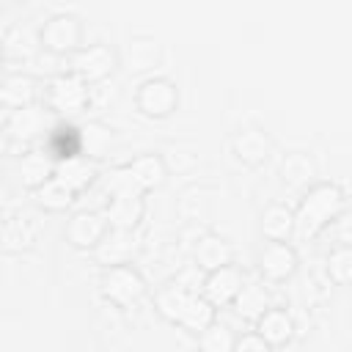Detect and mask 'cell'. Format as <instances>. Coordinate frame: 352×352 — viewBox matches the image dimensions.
Segmentation results:
<instances>
[{
	"mask_svg": "<svg viewBox=\"0 0 352 352\" xmlns=\"http://www.w3.org/2000/svg\"><path fill=\"white\" fill-rule=\"evenodd\" d=\"M157 305L165 316H170L173 322L190 327V330H204L212 322V308L206 300L190 294L182 286H170L165 292L157 294Z\"/></svg>",
	"mask_w": 352,
	"mask_h": 352,
	"instance_id": "1",
	"label": "cell"
},
{
	"mask_svg": "<svg viewBox=\"0 0 352 352\" xmlns=\"http://www.w3.org/2000/svg\"><path fill=\"white\" fill-rule=\"evenodd\" d=\"M338 206H341V192H338L336 187H330V184L314 187V190L305 195V201H302V206H300V212H297V217H294V231H297V236H311V234H316V231L338 212Z\"/></svg>",
	"mask_w": 352,
	"mask_h": 352,
	"instance_id": "2",
	"label": "cell"
},
{
	"mask_svg": "<svg viewBox=\"0 0 352 352\" xmlns=\"http://www.w3.org/2000/svg\"><path fill=\"white\" fill-rule=\"evenodd\" d=\"M143 292V280L129 270V267H121V264H113L104 275V294L116 302V305H126L132 300H138Z\"/></svg>",
	"mask_w": 352,
	"mask_h": 352,
	"instance_id": "3",
	"label": "cell"
},
{
	"mask_svg": "<svg viewBox=\"0 0 352 352\" xmlns=\"http://www.w3.org/2000/svg\"><path fill=\"white\" fill-rule=\"evenodd\" d=\"M77 41H80V22L74 16H66V14L52 16L41 30V47L50 52L72 50Z\"/></svg>",
	"mask_w": 352,
	"mask_h": 352,
	"instance_id": "4",
	"label": "cell"
},
{
	"mask_svg": "<svg viewBox=\"0 0 352 352\" xmlns=\"http://www.w3.org/2000/svg\"><path fill=\"white\" fill-rule=\"evenodd\" d=\"M50 102L55 110H80L88 102L85 80L77 74H63L50 88Z\"/></svg>",
	"mask_w": 352,
	"mask_h": 352,
	"instance_id": "5",
	"label": "cell"
},
{
	"mask_svg": "<svg viewBox=\"0 0 352 352\" xmlns=\"http://www.w3.org/2000/svg\"><path fill=\"white\" fill-rule=\"evenodd\" d=\"M72 66H74L77 77L96 82V80H104V74L110 72V66H113V52H110L107 47H88V50H80V52L74 55Z\"/></svg>",
	"mask_w": 352,
	"mask_h": 352,
	"instance_id": "6",
	"label": "cell"
},
{
	"mask_svg": "<svg viewBox=\"0 0 352 352\" xmlns=\"http://www.w3.org/2000/svg\"><path fill=\"white\" fill-rule=\"evenodd\" d=\"M176 102V94H173V85L165 82V80H148L140 85V94H138V104L140 110L151 113V116H165Z\"/></svg>",
	"mask_w": 352,
	"mask_h": 352,
	"instance_id": "7",
	"label": "cell"
},
{
	"mask_svg": "<svg viewBox=\"0 0 352 352\" xmlns=\"http://www.w3.org/2000/svg\"><path fill=\"white\" fill-rule=\"evenodd\" d=\"M294 270V250L289 245H283L280 239H275L272 245L264 248L261 253V272L272 280H280L286 275H292Z\"/></svg>",
	"mask_w": 352,
	"mask_h": 352,
	"instance_id": "8",
	"label": "cell"
},
{
	"mask_svg": "<svg viewBox=\"0 0 352 352\" xmlns=\"http://www.w3.org/2000/svg\"><path fill=\"white\" fill-rule=\"evenodd\" d=\"M239 286H242L239 272L234 267L223 264V267H214L212 275L206 278V297L212 302H228V300H234V294L239 292Z\"/></svg>",
	"mask_w": 352,
	"mask_h": 352,
	"instance_id": "9",
	"label": "cell"
},
{
	"mask_svg": "<svg viewBox=\"0 0 352 352\" xmlns=\"http://www.w3.org/2000/svg\"><path fill=\"white\" fill-rule=\"evenodd\" d=\"M143 204L138 198V192H116L113 204L107 206V217L116 228H132L135 220L140 217Z\"/></svg>",
	"mask_w": 352,
	"mask_h": 352,
	"instance_id": "10",
	"label": "cell"
},
{
	"mask_svg": "<svg viewBox=\"0 0 352 352\" xmlns=\"http://www.w3.org/2000/svg\"><path fill=\"white\" fill-rule=\"evenodd\" d=\"M91 176H94V165L85 157H74V154H69L66 160H60L58 168H55V179H60L69 190L85 187L91 182Z\"/></svg>",
	"mask_w": 352,
	"mask_h": 352,
	"instance_id": "11",
	"label": "cell"
},
{
	"mask_svg": "<svg viewBox=\"0 0 352 352\" xmlns=\"http://www.w3.org/2000/svg\"><path fill=\"white\" fill-rule=\"evenodd\" d=\"M102 234H104V220L94 212H80L69 223V239L74 245H94L102 239Z\"/></svg>",
	"mask_w": 352,
	"mask_h": 352,
	"instance_id": "12",
	"label": "cell"
},
{
	"mask_svg": "<svg viewBox=\"0 0 352 352\" xmlns=\"http://www.w3.org/2000/svg\"><path fill=\"white\" fill-rule=\"evenodd\" d=\"M228 258H231V248L226 245V239L212 236V234H206V236L198 239V245H195V261L204 270L223 267V264H228Z\"/></svg>",
	"mask_w": 352,
	"mask_h": 352,
	"instance_id": "13",
	"label": "cell"
},
{
	"mask_svg": "<svg viewBox=\"0 0 352 352\" xmlns=\"http://www.w3.org/2000/svg\"><path fill=\"white\" fill-rule=\"evenodd\" d=\"M132 234H129V228H116L110 236H104L102 242H99V248H96V256L102 258V261H107V264H121L129 253H132Z\"/></svg>",
	"mask_w": 352,
	"mask_h": 352,
	"instance_id": "14",
	"label": "cell"
},
{
	"mask_svg": "<svg viewBox=\"0 0 352 352\" xmlns=\"http://www.w3.org/2000/svg\"><path fill=\"white\" fill-rule=\"evenodd\" d=\"M41 126H44V113L38 107H30V104L14 107V113L8 118V129L16 138H33L41 132Z\"/></svg>",
	"mask_w": 352,
	"mask_h": 352,
	"instance_id": "15",
	"label": "cell"
},
{
	"mask_svg": "<svg viewBox=\"0 0 352 352\" xmlns=\"http://www.w3.org/2000/svg\"><path fill=\"white\" fill-rule=\"evenodd\" d=\"M258 330H261V338L267 344H283L292 336V319L283 311H267L264 308L258 316Z\"/></svg>",
	"mask_w": 352,
	"mask_h": 352,
	"instance_id": "16",
	"label": "cell"
},
{
	"mask_svg": "<svg viewBox=\"0 0 352 352\" xmlns=\"http://www.w3.org/2000/svg\"><path fill=\"white\" fill-rule=\"evenodd\" d=\"M236 300V311L245 314V316H261V311L267 308V292L264 286L258 283H248V286H239V292L234 294Z\"/></svg>",
	"mask_w": 352,
	"mask_h": 352,
	"instance_id": "17",
	"label": "cell"
},
{
	"mask_svg": "<svg viewBox=\"0 0 352 352\" xmlns=\"http://www.w3.org/2000/svg\"><path fill=\"white\" fill-rule=\"evenodd\" d=\"M3 50H6L8 55H14V58H19V55H22V58H30V55L38 50V38L33 36L30 28L16 25V28L8 30L6 41H3Z\"/></svg>",
	"mask_w": 352,
	"mask_h": 352,
	"instance_id": "18",
	"label": "cell"
},
{
	"mask_svg": "<svg viewBox=\"0 0 352 352\" xmlns=\"http://www.w3.org/2000/svg\"><path fill=\"white\" fill-rule=\"evenodd\" d=\"M30 96H33V80H30V77L14 74V77H8V80L0 85V102H6V104H11V107L28 104Z\"/></svg>",
	"mask_w": 352,
	"mask_h": 352,
	"instance_id": "19",
	"label": "cell"
},
{
	"mask_svg": "<svg viewBox=\"0 0 352 352\" xmlns=\"http://www.w3.org/2000/svg\"><path fill=\"white\" fill-rule=\"evenodd\" d=\"M126 170H129V176H132L138 190L151 187V184H157L162 179V162L157 157H140L132 165H126Z\"/></svg>",
	"mask_w": 352,
	"mask_h": 352,
	"instance_id": "20",
	"label": "cell"
},
{
	"mask_svg": "<svg viewBox=\"0 0 352 352\" xmlns=\"http://www.w3.org/2000/svg\"><path fill=\"white\" fill-rule=\"evenodd\" d=\"M261 228L270 239H286V234L294 228V217L286 206H270L264 212V220H261Z\"/></svg>",
	"mask_w": 352,
	"mask_h": 352,
	"instance_id": "21",
	"label": "cell"
},
{
	"mask_svg": "<svg viewBox=\"0 0 352 352\" xmlns=\"http://www.w3.org/2000/svg\"><path fill=\"white\" fill-rule=\"evenodd\" d=\"M267 148H270V143H267L264 132H258V129H245L236 135V151H239V157H245L250 162L264 160Z\"/></svg>",
	"mask_w": 352,
	"mask_h": 352,
	"instance_id": "22",
	"label": "cell"
},
{
	"mask_svg": "<svg viewBox=\"0 0 352 352\" xmlns=\"http://www.w3.org/2000/svg\"><path fill=\"white\" fill-rule=\"evenodd\" d=\"M72 192L74 190H69L60 179H44L41 184H38V201L44 204V206H50V209H63L69 201H72Z\"/></svg>",
	"mask_w": 352,
	"mask_h": 352,
	"instance_id": "23",
	"label": "cell"
},
{
	"mask_svg": "<svg viewBox=\"0 0 352 352\" xmlns=\"http://www.w3.org/2000/svg\"><path fill=\"white\" fill-rule=\"evenodd\" d=\"M154 60H157V44L154 41H129V50H126L129 69H135V72L151 69Z\"/></svg>",
	"mask_w": 352,
	"mask_h": 352,
	"instance_id": "24",
	"label": "cell"
},
{
	"mask_svg": "<svg viewBox=\"0 0 352 352\" xmlns=\"http://www.w3.org/2000/svg\"><path fill=\"white\" fill-rule=\"evenodd\" d=\"M19 170H22V176H25L28 184H41L44 179H50V162H47V157L38 154V151L22 157Z\"/></svg>",
	"mask_w": 352,
	"mask_h": 352,
	"instance_id": "25",
	"label": "cell"
},
{
	"mask_svg": "<svg viewBox=\"0 0 352 352\" xmlns=\"http://www.w3.org/2000/svg\"><path fill=\"white\" fill-rule=\"evenodd\" d=\"M311 173H314V165H311V160H308L305 154H289V157L283 160V176H286L289 182H294V184L308 182Z\"/></svg>",
	"mask_w": 352,
	"mask_h": 352,
	"instance_id": "26",
	"label": "cell"
},
{
	"mask_svg": "<svg viewBox=\"0 0 352 352\" xmlns=\"http://www.w3.org/2000/svg\"><path fill=\"white\" fill-rule=\"evenodd\" d=\"M80 140H82V146H85L88 154L102 157L104 148L110 146V132H107L104 126H99V124H91V126H85V132H82Z\"/></svg>",
	"mask_w": 352,
	"mask_h": 352,
	"instance_id": "27",
	"label": "cell"
},
{
	"mask_svg": "<svg viewBox=\"0 0 352 352\" xmlns=\"http://www.w3.org/2000/svg\"><path fill=\"white\" fill-rule=\"evenodd\" d=\"M201 346L209 349V352H226V349L234 346V341H231V336H228L226 327H209V324H206V327H204Z\"/></svg>",
	"mask_w": 352,
	"mask_h": 352,
	"instance_id": "28",
	"label": "cell"
},
{
	"mask_svg": "<svg viewBox=\"0 0 352 352\" xmlns=\"http://www.w3.org/2000/svg\"><path fill=\"white\" fill-rule=\"evenodd\" d=\"M236 349H267V341L258 336H245V338H239L236 341Z\"/></svg>",
	"mask_w": 352,
	"mask_h": 352,
	"instance_id": "29",
	"label": "cell"
},
{
	"mask_svg": "<svg viewBox=\"0 0 352 352\" xmlns=\"http://www.w3.org/2000/svg\"><path fill=\"white\" fill-rule=\"evenodd\" d=\"M3 148H6V138L0 135V154H3Z\"/></svg>",
	"mask_w": 352,
	"mask_h": 352,
	"instance_id": "30",
	"label": "cell"
},
{
	"mask_svg": "<svg viewBox=\"0 0 352 352\" xmlns=\"http://www.w3.org/2000/svg\"><path fill=\"white\" fill-rule=\"evenodd\" d=\"M0 3H14V0H0Z\"/></svg>",
	"mask_w": 352,
	"mask_h": 352,
	"instance_id": "31",
	"label": "cell"
}]
</instances>
